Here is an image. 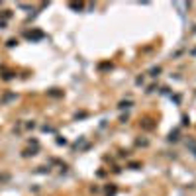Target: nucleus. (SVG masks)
Returning <instances> with one entry per match:
<instances>
[{
  "label": "nucleus",
  "mask_w": 196,
  "mask_h": 196,
  "mask_svg": "<svg viewBox=\"0 0 196 196\" xmlns=\"http://www.w3.org/2000/svg\"><path fill=\"white\" fill-rule=\"evenodd\" d=\"M24 37H27L30 41H37V39H43V37H45V33L39 32V30H32V32H26V33H24Z\"/></svg>",
  "instance_id": "f257e3e1"
},
{
  "label": "nucleus",
  "mask_w": 196,
  "mask_h": 196,
  "mask_svg": "<svg viewBox=\"0 0 196 196\" xmlns=\"http://www.w3.org/2000/svg\"><path fill=\"white\" fill-rule=\"evenodd\" d=\"M8 180H10V175H8V173L0 175V183H8Z\"/></svg>",
  "instance_id": "9b49d317"
},
{
  "label": "nucleus",
  "mask_w": 196,
  "mask_h": 196,
  "mask_svg": "<svg viewBox=\"0 0 196 196\" xmlns=\"http://www.w3.org/2000/svg\"><path fill=\"white\" fill-rule=\"evenodd\" d=\"M176 139H178V131H171V135H169V141H176Z\"/></svg>",
  "instance_id": "1a4fd4ad"
},
{
  "label": "nucleus",
  "mask_w": 196,
  "mask_h": 196,
  "mask_svg": "<svg viewBox=\"0 0 196 196\" xmlns=\"http://www.w3.org/2000/svg\"><path fill=\"white\" fill-rule=\"evenodd\" d=\"M10 16H12V12H10V10H2V18H4V20H8Z\"/></svg>",
  "instance_id": "f8f14e48"
},
{
  "label": "nucleus",
  "mask_w": 196,
  "mask_h": 196,
  "mask_svg": "<svg viewBox=\"0 0 196 196\" xmlns=\"http://www.w3.org/2000/svg\"><path fill=\"white\" fill-rule=\"evenodd\" d=\"M14 77H16V73H12V71H8L6 75H2V78H4V80H12Z\"/></svg>",
  "instance_id": "6e6552de"
},
{
  "label": "nucleus",
  "mask_w": 196,
  "mask_h": 196,
  "mask_svg": "<svg viewBox=\"0 0 196 196\" xmlns=\"http://www.w3.org/2000/svg\"><path fill=\"white\" fill-rule=\"evenodd\" d=\"M116 194V186L110 184V186H106V196H114Z\"/></svg>",
  "instance_id": "39448f33"
},
{
  "label": "nucleus",
  "mask_w": 196,
  "mask_h": 196,
  "mask_svg": "<svg viewBox=\"0 0 196 196\" xmlns=\"http://www.w3.org/2000/svg\"><path fill=\"white\" fill-rule=\"evenodd\" d=\"M159 73H161V67H153V69H151V77H157Z\"/></svg>",
  "instance_id": "9d476101"
},
{
  "label": "nucleus",
  "mask_w": 196,
  "mask_h": 196,
  "mask_svg": "<svg viewBox=\"0 0 196 196\" xmlns=\"http://www.w3.org/2000/svg\"><path fill=\"white\" fill-rule=\"evenodd\" d=\"M10 100H16V94H14V92H6V94L2 96L0 102H2V104H6V102H10Z\"/></svg>",
  "instance_id": "7ed1b4c3"
},
{
  "label": "nucleus",
  "mask_w": 196,
  "mask_h": 196,
  "mask_svg": "<svg viewBox=\"0 0 196 196\" xmlns=\"http://www.w3.org/2000/svg\"><path fill=\"white\" fill-rule=\"evenodd\" d=\"M130 106H131L130 100H124V102H120V104H118V108H120V110H125V108H130Z\"/></svg>",
  "instance_id": "423d86ee"
},
{
  "label": "nucleus",
  "mask_w": 196,
  "mask_h": 196,
  "mask_svg": "<svg viewBox=\"0 0 196 196\" xmlns=\"http://www.w3.org/2000/svg\"><path fill=\"white\" fill-rule=\"evenodd\" d=\"M71 8H73V10H80V8H82V4H75V2H73Z\"/></svg>",
  "instance_id": "4468645a"
},
{
  "label": "nucleus",
  "mask_w": 196,
  "mask_h": 196,
  "mask_svg": "<svg viewBox=\"0 0 196 196\" xmlns=\"http://www.w3.org/2000/svg\"><path fill=\"white\" fill-rule=\"evenodd\" d=\"M57 143H59V145H65L67 139H65V137H57Z\"/></svg>",
  "instance_id": "ddd939ff"
},
{
  "label": "nucleus",
  "mask_w": 196,
  "mask_h": 196,
  "mask_svg": "<svg viewBox=\"0 0 196 196\" xmlns=\"http://www.w3.org/2000/svg\"><path fill=\"white\" fill-rule=\"evenodd\" d=\"M37 151H39V147H32V145H30L27 149H24L22 155H24V157H33V155H37Z\"/></svg>",
  "instance_id": "f03ea898"
},
{
  "label": "nucleus",
  "mask_w": 196,
  "mask_h": 196,
  "mask_svg": "<svg viewBox=\"0 0 196 196\" xmlns=\"http://www.w3.org/2000/svg\"><path fill=\"white\" fill-rule=\"evenodd\" d=\"M2 27H6V22H4V20H0V30H2Z\"/></svg>",
  "instance_id": "dca6fc26"
},
{
  "label": "nucleus",
  "mask_w": 196,
  "mask_h": 196,
  "mask_svg": "<svg viewBox=\"0 0 196 196\" xmlns=\"http://www.w3.org/2000/svg\"><path fill=\"white\" fill-rule=\"evenodd\" d=\"M139 167H141L139 163H130V169H139Z\"/></svg>",
  "instance_id": "2eb2a0df"
},
{
  "label": "nucleus",
  "mask_w": 196,
  "mask_h": 196,
  "mask_svg": "<svg viewBox=\"0 0 196 196\" xmlns=\"http://www.w3.org/2000/svg\"><path fill=\"white\" fill-rule=\"evenodd\" d=\"M16 45H18V39H8V41H6V47H10V49H12V47H16Z\"/></svg>",
  "instance_id": "0eeeda50"
},
{
  "label": "nucleus",
  "mask_w": 196,
  "mask_h": 196,
  "mask_svg": "<svg viewBox=\"0 0 196 196\" xmlns=\"http://www.w3.org/2000/svg\"><path fill=\"white\" fill-rule=\"evenodd\" d=\"M47 94L53 98H61L63 96V90H59V88H51V90H47Z\"/></svg>",
  "instance_id": "20e7f679"
}]
</instances>
